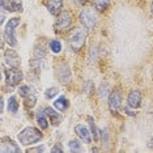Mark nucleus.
Returning a JSON list of instances; mask_svg holds the SVG:
<instances>
[{"label":"nucleus","mask_w":153,"mask_h":153,"mask_svg":"<svg viewBox=\"0 0 153 153\" xmlns=\"http://www.w3.org/2000/svg\"><path fill=\"white\" fill-rule=\"evenodd\" d=\"M50 50L53 51L54 54H59L62 51V43L59 42L58 39H53L50 42Z\"/></svg>","instance_id":"obj_24"},{"label":"nucleus","mask_w":153,"mask_h":153,"mask_svg":"<svg viewBox=\"0 0 153 153\" xmlns=\"http://www.w3.org/2000/svg\"><path fill=\"white\" fill-rule=\"evenodd\" d=\"M101 137H102V143L105 145H109V130L105 128V130L101 131Z\"/></svg>","instance_id":"obj_27"},{"label":"nucleus","mask_w":153,"mask_h":153,"mask_svg":"<svg viewBox=\"0 0 153 153\" xmlns=\"http://www.w3.org/2000/svg\"><path fill=\"white\" fill-rule=\"evenodd\" d=\"M1 8L8 12H21L22 11V1L21 0H1L0 1Z\"/></svg>","instance_id":"obj_12"},{"label":"nucleus","mask_w":153,"mask_h":153,"mask_svg":"<svg viewBox=\"0 0 153 153\" xmlns=\"http://www.w3.org/2000/svg\"><path fill=\"white\" fill-rule=\"evenodd\" d=\"M76 4H82V3H85V0H75Z\"/></svg>","instance_id":"obj_32"},{"label":"nucleus","mask_w":153,"mask_h":153,"mask_svg":"<svg viewBox=\"0 0 153 153\" xmlns=\"http://www.w3.org/2000/svg\"><path fill=\"white\" fill-rule=\"evenodd\" d=\"M27 153H33V152H45V147H43V145H38V147H34V148H32V147H30L29 149H27V151H26Z\"/></svg>","instance_id":"obj_29"},{"label":"nucleus","mask_w":153,"mask_h":153,"mask_svg":"<svg viewBox=\"0 0 153 153\" xmlns=\"http://www.w3.org/2000/svg\"><path fill=\"white\" fill-rule=\"evenodd\" d=\"M109 109L111 114H117L122 106V93L118 89H114L109 96Z\"/></svg>","instance_id":"obj_8"},{"label":"nucleus","mask_w":153,"mask_h":153,"mask_svg":"<svg viewBox=\"0 0 153 153\" xmlns=\"http://www.w3.org/2000/svg\"><path fill=\"white\" fill-rule=\"evenodd\" d=\"M127 105L128 107H132V109H137L141 105V93L139 90L134 89L130 92V94L127 97Z\"/></svg>","instance_id":"obj_14"},{"label":"nucleus","mask_w":153,"mask_h":153,"mask_svg":"<svg viewBox=\"0 0 153 153\" xmlns=\"http://www.w3.org/2000/svg\"><path fill=\"white\" fill-rule=\"evenodd\" d=\"M84 90H85L86 94L92 93L93 90H94V85H93V82H92V81H86L85 84H84Z\"/></svg>","instance_id":"obj_28"},{"label":"nucleus","mask_w":153,"mask_h":153,"mask_svg":"<svg viewBox=\"0 0 153 153\" xmlns=\"http://www.w3.org/2000/svg\"><path fill=\"white\" fill-rule=\"evenodd\" d=\"M55 75H56L59 81L63 82V84H68L71 81V69H69L68 64L65 63H59L55 67Z\"/></svg>","instance_id":"obj_7"},{"label":"nucleus","mask_w":153,"mask_h":153,"mask_svg":"<svg viewBox=\"0 0 153 153\" xmlns=\"http://www.w3.org/2000/svg\"><path fill=\"white\" fill-rule=\"evenodd\" d=\"M88 122H89V126H90V132H92V135H93V139L97 141L100 139V134H101V131L97 128L96 126V123H94V119H93L92 117H88Z\"/></svg>","instance_id":"obj_20"},{"label":"nucleus","mask_w":153,"mask_h":153,"mask_svg":"<svg viewBox=\"0 0 153 153\" xmlns=\"http://www.w3.org/2000/svg\"><path fill=\"white\" fill-rule=\"evenodd\" d=\"M68 148L71 152H82L84 149H82V145L81 143L79 140H69L68 143Z\"/></svg>","instance_id":"obj_22"},{"label":"nucleus","mask_w":153,"mask_h":153,"mask_svg":"<svg viewBox=\"0 0 153 153\" xmlns=\"http://www.w3.org/2000/svg\"><path fill=\"white\" fill-rule=\"evenodd\" d=\"M89 1L93 5V8L97 9L98 12L106 11L110 5V0H89Z\"/></svg>","instance_id":"obj_17"},{"label":"nucleus","mask_w":153,"mask_h":153,"mask_svg":"<svg viewBox=\"0 0 153 153\" xmlns=\"http://www.w3.org/2000/svg\"><path fill=\"white\" fill-rule=\"evenodd\" d=\"M5 75V82L8 86H17L20 85V82L22 81V71L19 67L17 68H8L7 71H4Z\"/></svg>","instance_id":"obj_6"},{"label":"nucleus","mask_w":153,"mask_h":153,"mask_svg":"<svg viewBox=\"0 0 153 153\" xmlns=\"http://www.w3.org/2000/svg\"><path fill=\"white\" fill-rule=\"evenodd\" d=\"M32 88H30L29 85H21L19 88V94L22 97V98H25V97H27V96H30L32 94Z\"/></svg>","instance_id":"obj_25"},{"label":"nucleus","mask_w":153,"mask_h":153,"mask_svg":"<svg viewBox=\"0 0 153 153\" xmlns=\"http://www.w3.org/2000/svg\"><path fill=\"white\" fill-rule=\"evenodd\" d=\"M47 114H46V111L45 110H39L37 113V115H36V119H37V123H38V126L41 127V130H47L48 128V120H47Z\"/></svg>","instance_id":"obj_16"},{"label":"nucleus","mask_w":153,"mask_h":153,"mask_svg":"<svg viewBox=\"0 0 153 153\" xmlns=\"http://www.w3.org/2000/svg\"><path fill=\"white\" fill-rule=\"evenodd\" d=\"M72 19H74V15H72L71 11H62L56 16V21L54 24L55 30L56 32H63V30L69 29L72 25Z\"/></svg>","instance_id":"obj_4"},{"label":"nucleus","mask_w":153,"mask_h":153,"mask_svg":"<svg viewBox=\"0 0 153 153\" xmlns=\"http://www.w3.org/2000/svg\"><path fill=\"white\" fill-rule=\"evenodd\" d=\"M42 136L43 135H42V132H41V130L30 126V127L24 128L22 131H20V134L17 135V139H19V143L21 145L29 147V145H33L38 141H41Z\"/></svg>","instance_id":"obj_1"},{"label":"nucleus","mask_w":153,"mask_h":153,"mask_svg":"<svg viewBox=\"0 0 153 153\" xmlns=\"http://www.w3.org/2000/svg\"><path fill=\"white\" fill-rule=\"evenodd\" d=\"M124 111H126V114H127V115H130V117H134V115H135L134 113H131V111H130V109H128V106L124 107Z\"/></svg>","instance_id":"obj_31"},{"label":"nucleus","mask_w":153,"mask_h":153,"mask_svg":"<svg viewBox=\"0 0 153 153\" xmlns=\"http://www.w3.org/2000/svg\"><path fill=\"white\" fill-rule=\"evenodd\" d=\"M19 109H20V105H19V102H17V98L15 96H11L9 97V100H8V110H9V113L16 114L17 111H19Z\"/></svg>","instance_id":"obj_19"},{"label":"nucleus","mask_w":153,"mask_h":153,"mask_svg":"<svg viewBox=\"0 0 153 153\" xmlns=\"http://www.w3.org/2000/svg\"><path fill=\"white\" fill-rule=\"evenodd\" d=\"M75 134L77 135V137L85 144H90L92 141V132L85 124H76L75 126Z\"/></svg>","instance_id":"obj_10"},{"label":"nucleus","mask_w":153,"mask_h":153,"mask_svg":"<svg viewBox=\"0 0 153 153\" xmlns=\"http://www.w3.org/2000/svg\"><path fill=\"white\" fill-rule=\"evenodd\" d=\"M51 152L53 153H63V147L60 144H55L53 148H51Z\"/></svg>","instance_id":"obj_30"},{"label":"nucleus","mask_w":153,"mask_h":153,"mask_svg":"<svg viewBox=\"0 0 153 153\" xmlns=\"http://www.w3.org/2000/svg\"><path fill=\"white\" fill-rule=\"evenodd\" d=\"M45 111H46L48 119L51 120V124H53V126H58V124L62 122V119H63L62 114L56 113V111H55L54 109H51V107H46V109H45Z\"/></svg>","instance_id":"obj_15"},{"label":"nucleus","mask_w":153,"mask_h":153,"mask_svg":"<svg viewBox=\"0 0 153 153\" xmlns=\"http://www.w3.org/2000/svg\"><path fill=\"white\" fill-rule=\"evenodd\" d=\"M36 103H37V97H36V94L34 93H32L30 96H27V97H25V106L27 107V109H32V107H34L36 106Z\"/></svg>","instance_id":"obj_23"},{"label":"nucleus","mask_w":153,"mask_h":153,"mask_svg":"<svg viewBox=\"0 0 153 153\" xmlns=\"http://www.w3.org/2000/svg\"><path fill=\"white\" fill-rule=\"evenodd\" d=\"M56 94H59V89L55 88V86H53V88H48L46 92H45V97H46L47 100H51L54 98Z\"/></svg>","instance_id":"obj_26"},{"label":"nucleus","mask_w":153,"mask_h":153,"mask_svg":"<svg viewBox=\"0 0 153 153\" xmlns=\"http://www.w3.org/2000/svg\"><path fill=\"white\" fill-rule=\"evenodd\" d=\"M98 96H100L101 100L109 98V96H110V89H109V85H107L106 82H105V84H101L100 89H98Z\"/></svg>","instance_id":"obj_21"},{"label":"nucleus","mask_w":153,"mask_h":153,"mask_svg":"<svg viewBox=\"0 0 153 153\" xmlns=\"http://www.w3.org/2000/svg\"><path fill=\"white\" fill-rule=\"evenodd\" d=\"M21 20L19 17H13L9 19V21L7 22L5 29H4V39L8 43V46H16L17 45V38H16V27L20 25Z\"/></svg>","instance_id":"obj_3"},{"label":"nucleus","mask_w":153,"mask_h":153,"mask_svg":"<svg viewBox=\"0 0 153 153\" xmlns=\"http://www.w3.org/2000/svg\"><path fill=\"white\" fill-rule=\"evenodd\" d=\"M3 110H4V101L1 100V113H3Z\"/></svg>","instance_id":"obj_33"},{"label":"nucleus","mask_w":153,"mask_h":153,"mask_svg":"<svg viewBox=\"0 0 153 153\" xmlns=\"http://www.w3.org/2000/svg\"><path fill=\"white\" fill-rule=\"evenodd\" d=\"M79 20H80V22L82 24V26L88 30L94 29V26L97 25V15L88 8L82 9V11L80 12Z\"/></svg>","instance_id":"obj_5"},{"label":"nucleus","mask_w":153,"mask_h":153,"mask_svg":"<svg viewBox=\"0 0 153 153\" xmlns=\"http://www.w3.org/2000/svg\"><path fill=\"white\" fill-rule=\"evenodd\" d=\"M45 5L53 16H58L63 11V0H45Z\"/></svg>","instance_id":"obj_13"},{"label":"nucleus","mask_w":153,"mask_h":153,"mask_svg":"<svg viewBox=\"0 0 153 153\" xmlns=\"http://www.w3.org/2000/svg\"><path fill=\"white\" fill-rule=\"evenodd\" d=\"M0 151H1V153H20V152H21V149H20L19 144H16L12 139L1 137Z\"/></svg>","instance_id":"obj_9"},{"label":"nucleus","mask_w":153,"mask_h":153,"mask_svg":"<svg viewBox=\"0 0 153 153\" xmlns=\"http://www.w3.org/2000/svg\"><path fill=\"white\" fill-rule=\"evenodd\" d=\"M4 63L8 68L20 67V56L15 50H7L4 53Z\"/></svg>","instance_id":"obj_11"},{"label":"nucleus","mask_w":153,"mask_h":153,"mask_svg":"<svg viewBox=\"0 0 153 153\" xmlns=\"http://www.w3.org/2000/svg\"><path fill=\"white\" fill-rule=\"evenodd\" d=\"M85 39H86V30L81 29V27H75L68 38V46L72 51L77 53L84 46Z\"/></svg>","instance_id":"obj_2"},{"label":"nucleus","mask_w":153,"mask_h":153,"mask_svg":"<svg viewBox=\"0 0 153 153\" xmlns=\"http://www.w3.org/2000/svg\"><path fill=\"white\" fill-rule=\"evenodd\" d=\"M151 12L153 13V1H152V4H151Z\"/></svg>","instance_id":"obj_34"},{"label":"nucleus","mask_w":153,"mask_h":153,"mask_svg":"<svg viewBox=\"0 0 153 153\" xmlns=\"http://www.w3.org/2000/svg\"><path fill=\"white\" fill-rule=\"evenodd\" d=\"M54 106H55V109H58L59 111H64V110L68 109L69 102H68V100L65 98L64 96H62V97H59L58 100H55Z\"/></svg>","instance_id":"obj_18"}]
</instances>
